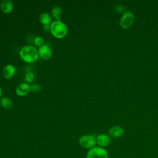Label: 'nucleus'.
<instances>
[{"label":"nucleus","instance_id":"f257e3e1","mask_svg":"<svg viewBox=\"0 0 158 158\" xmlns=\"http://www.w3.org/2000/svg\"><path fill=\"white\" fill-rule=\"evenodd\" d=\"M20 58L25 62L31 63L36 61L39 57L38 50L33 46H25L20 51Z\"/></svg>","mask_w":158,"mask_h":158},{"label":"nucleus","instance_id":"f03ea898","mask_svg":"<svg viewBox=\"0 0 158 158\" xmlns=\"http://www.w3.org/2000/svg\"><path fill=\"white\" fill-rule=\"evenodd\" d=\"M50 32L54 37L62 38L67 35L68 28L67 25L60 20H55L50 24Z\"/></svg>","mask_w":158,"mask_h":158},{"label":"nucleus","instance_id":"7ed1b4c3","mask_svg":"<svg viewBox=\"0 0 158 158\" xmlns=\"http://www.w3.org/2000/svg\"><path fill=\"white\" fill-rule=\"evenodd\" d=\"M80 146L86 149H91L96 146V137L92 135H84L78 139Z\"/></svg>","mask_w":158,"mask_h":158},{"label":"nucleus","instance_id":"20e7f679","mask_svg":"<svg viewBox=\"0 0 158 158\" xmlns=\"http://www.w3.org/2000/svg\"><path fill=\"white\" fill-rule=\"evenodd\" d=\"M86 158H109V154L105 148L97 146L88 151Z\"/></svg>","mask_w":158,"mask_h":158},{"label":"nucleus","instance_id":"39448f33","mask_svg":"<svg viewBox=\"0 0 158 158\" xmlns=\"http://www.w3.org/2000/svg\"><path fill=\"white\" fill-rule=\"evenodd\" d=\"M134 19H135V16L133 13L129 10H125L123 13L120 19V22H119L120 26L124 29L128 28L131 26V25L134 22Z\"/></svg>","mask_w":158,"mask_h":158},{"label":"nucleus","instance_id":"423d86ee","mask_svg":"<svg viewBox=\"0 0 158 158\" xmlns=\"http://www.w3.org/2000/svg\"><path fill=\"white\" fill-rule=\"evenodd\" d=\"M96 144L101 148H106L108 146L110 143V136L106 134H100L96 137Z\"/></svg>","mask_w":158,"mask_h":158},{"label":"nucleus","instance_id":"0eeeda50","mask_svg":"<svg viewBox=\"0 0 158 158\" xmlns=\"http://www.w3.org/2000/svg\"><path fill=\"white\" fill-rule=\"evenodd\" d=\"M38 51L39 56L42 59L45 60L49 59L52 54V51L51 48L46 44H43V46L40 47Z\"/></svg>","mask_w":158,"mask_h":158},{"label":"nucleus","instance_id":"6e6552de","mask_svg":"<svg viewBox=\"0 0 158 158\" xmlns=\"http://www.w3.org/2000/svg\"><path fill=\"white\" fill-rule=\"evenodd\" d=\"M124 134V130L120 126H113L109 130V135L114 138H121Z\"/></svg>","mask_w":158,"mask_h":158},{"label":"nucleus","instance_id":"1a4fd4ad","mask_svg":"<svg viewBox=\"0 0 158 158\" xmlns=\"http://www.w3.org/2000/svg\"><path fill=\"white\" fill-rule=\"evenodd\" d=\"M30 91V86L26 83H23L19 84L15 89V93L18 96H23L27 95Z\"/></svg>","mask_w":158,"mask_h":158},{"label":"nucleus","instance_id":"9d476101","mask_svg":"<svg viewBox=\"0 0 158 158\" xmlns=\"http://www.w3.org/2000/svg\"><path fill=\"white\" fill-rule=\"evenodd\" d=\"M1 10L6 14H9L13 9V3L10 0H3L0 4Z\"/></svg>","mask_w":158,"mask_h":158},{"label":"nucleus","instance_id":"9b49d317","mask_svg":"<svg viewBox=\"0 0 158 158\" xmlns=\"http://www.w3.org/2000/svg\"><path fill=\"white\" fill-rule=\"evenodd\" d=\"M15 72V69L14 66L12 65V64H7L4 68L2 71V74L4 78H6V79H10L14 76Z\"/></svg>","mask_w":158,"mask_h":158},{"label":"nucleus","instance_id":"f8f14e48","mask_svg":"<svg viewBox=\"0 0 158 158\" xmlns=\"http://www.w3.org/2000/svg\"><path fill=\"white\" fill-rule=\"evenodd\" d=\"M1 106L6 109H11L13 107V102L10 98L7 97H2L0 100Z\"/></svg>","mask_w":158,"mask_h":158},{"label":"nucleus","instance_id":"ddd939ff","mask_svg":"<svg viewBox=\"0 0 158 158\" xmlns=\"http://www.w3.org/2000/svg\"><path fill=\"white\" fill-rule=\"evenodd\" d=\"M40 21L44 25H49L50 23H51V21H52L51 17L48 13H46V12L42 13L40 15Z\"/></svg>","mask_w":158,"mask_h":158},{"label":"nucleus","instance_id":"4468645a","mask_svg":"<svg viewBox=\"0 0 158 158\" xmlns=\"http://www.w3.org/2000/svg\"><path fill=\"white\" fill-rule=\"evenodd\" d=\"M62 12V10L60 7L58 6H54L51 9V14L53 17L56 19V20L60 21V14Z\"/></svg>","mask_w":158,"mask_h":158},{"label":"nucleus","instance_id":"2eb2a0df","mask_svg":"<svg viewBox=\"0 0 158 158\" xmlns=\"http://www.w3.org/2000/svg\"><path fill=\"white\" fill-rule=\"evenodd\" d=\"M30 90L33 93H38L41 90V87L39 84L35 83L30 86Z\"/></svg>","mask_w":158,"mask_h":158},{"label":"nucleus","instance_id":"dca6fc26","mask_svg":"<svg viewBox=\"0 0 158 158\" xmlns=\"http://www.w3.org/2000/svg\"><path fill=\"white\" fill-rule=\"evenodd\" d=\"M25 80L28 83H31V82L33 81L34 80H35V75H34V74L31 73V72L27 73L26 74V75H25Z\"/></svg>","mask_w":158,"mask_h":158},{"label":"nucleus","instance_id":"f3484780","mask_svg":"<svg viewBox=\"0 0 158 158\" xmlns=\"http://www.w3.org/2000/svg\"><path fill=\"white\" fill-rule=\"evenodd\" d=\"M125 10V7L122 4H118L114 7V10L117 13H121L123 12H124Z\"/></svg>","mask_w":158,"mask_h":158},{"label":"nucleus","instance_id":"a211bd4d","mask_svg":"<svg viewBox=\"0 0 158 158\" xmlns=\"http://www.w3.org/2000/svg\"><path fill=\"white\" fill-rule=\"evenodd\" d=\"M43 43H44V41H43V39L42 37L37 36L35 38V44L36 46L41 47V46L43 45Z\"/></svg>","mask_w":158,"mask_h":158},{"label":"nucleus","instance_id":"6ab92c4d","mask_svg":"<svg viewBox=\"0 0 158 158\" xmlns=\"http://www.w3.org/2000/svg\"><path fill=\"white\" fill-rule=\"evenodd\" d=\"M44 30L45 31H50V25H44Z\"/></svg>","mask_w":158,"mask_h":158},{"label":"nucleus","instance_id":"aec40b11","mask_svg":"<svg viewBox=\"0 0 158 158\" xmlns=\"http://www.w3.org/2000/svg\"><path fill=\"white\" fill-rule=\"evenodd\" d=\"M2 89H1V86H0V98H1V96H2Z\"/></svg>","mask_w":158,"mask_h":158}]
</instances>
